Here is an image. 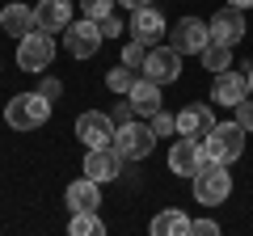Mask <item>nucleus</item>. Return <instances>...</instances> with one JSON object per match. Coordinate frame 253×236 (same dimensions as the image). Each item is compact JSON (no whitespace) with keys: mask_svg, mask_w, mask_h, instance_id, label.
Segmentation results:
<instances>
[{"mask_svg":"<svg viewBox=\"0 0 253 236\" xmlns=\"http://www.w3.org/2000/svg\"><path fill=\"white\" fill-rule=\"evenodd\" d=\"M51 118V97H42V93H17V97H9V106H4V122H9L13 131H38Z\"/></svg>","mask_w":253,"mask_h":236,"instance_id":"f257e3e1","label":"nucleus"},{"mask_svg":"<svg viewBox=\"0 0 253 236\" xmlns=\"http://www.w3.org/2000/svg\"><path fill=\"white\" fill-rule=\"evenodd\" d=\"M245 135H249V131H245L236 118H232V122H215L211 135L203 139V156H207V160H219V164L241 160V156H245Z\"/></svg>","mask_w":253,"mask_h":236,"instance_id":"f03ea898","label":"nucleus"},{"mask_svg":"<svg viewBox=\"0 0 253 236\" xmlns=\"http://www.w3.org/2000/svg\"><path fill=\"white\" fill-rule=\"evenodd\" d=\"M190 182H194V202H199V207H219V202L232 194V173L219 160H203V169L194 173Z\"/></svg>","mask_w":253,"mask_h":236,"instance_id":"7ed1b4c3","label":"nucleus"},{"mask_svg":"<svg viewBox=\"0 0 253 236\" xmlns=\"http://www.w3.org/2000/svg\"><path fill=\"white\" fill-rule=\"evenodd\" d=\"M114 148H118L123 160H148V156L156 152V131H152V122H139V118L123 122V127L114 131Z\"/></svg>","mask_w":253,"mask_h":236,"instance_id":"20e7f679","label":"nucleus"},{"mask_svg":"<svg viewBox=\"0 0 253 236\" xmlns=\"http://www.w3.org/2000/svg\"><path fill=\"white\" fill-rule=\"evenodd\" d=\"M55 59V38L46 30H30L26 38H17V68L30 76H42Z\"/></svg>","mask_w":253,"mask_h":236,"instance_id":"39448f33","label":"nucleus"},{"mask_svg":"<svg viewBox=\"0 0 253 236\" xmlns=\"http://www.w3.org/2000/svg\"><path fill=\"white\" fill-rule=\"evenodd\" d=\"M101 26L93 17H76L72 26L63 30V51L72 55V59H93V55L101 51Z\"/></svg>","mask_w":253,"mask_h":236,"instance_id":"423d86ee","label":"nucleus"},{"mask_svg":"<svg viewBox=\"0 0 253 236\" xmlns=\"http://www.w3.org/2000/svg\"><path fill=\"white\" fill-rule=\"evenodd\" d=\"M207 26H211V42H224V46H241L245 34H249L245 9H236V4H224V9H219Z\"/></svg>","mask_w":253,"mask_h":236,"instance_id":"0eeeda50","label":"nucleus"},{"mask_svg":"<svg viewBox=\"0 0 253 236\" xmlns=\"http://www.w3.org/2000/svg\"><path fill=\"white\" fill-rule=\"evenodd\" d=\"M114 131L118 122L110 114H101V110H84L81 118H76V139H81L84 148H106L114 144Z\"/></svg>","mask_w":253,"mask_h":236,"instance_id":"6e6552de","label":"nucleus"},{"mask_svg":"<svg viewBox=\"0 0 253 236\" xmlns=\"http://www.w3.org/2000/svg\"><path fill=\"white\" fill-rule=\"evenodd\" d=\"M211 42V26L203 17H181L169 30V46H177L181 55H203V46Z\"/></svg>","mask_w":253,"mask_h":236,"instance_id":"1a4fd4ad","label":"nucleus"},{"mask_svg":"<svg viewBox=\"0 0 253 236\" xmlns=\"http://www.w3.org/2000/svg\"><path fill=\"white\" fill-rule=\"evenodd\" d=\"M144 76L156 84H173L181 76V51L177 46H152L144 59Z\"/></svg>","mask_w":253,"mask_h":236,"instance_id":"9d476101","label":"nucleus"},{"mask_svg":"<svg viewBox=\"0 0 253 236\" xmlns=\"http://www.w3.org/2000/svg\"><path fill=\"white\" fill-rule=\"evenodd\" d=\"M249 97V68H241V72H215V80H211V101L215 106H241V101Z\"/></svg>","mask_w":253,"mask_h":236,"instance_id":"9b49d317","label":"nucleus"},{"mask_svg":"<svg viewBox=\"0 0 253 236\" xmlns=\"http://www.w3.org/2000/svg\"><path fill=\"white\" fill-rule=\"evenodd\" d=\"M203 139H190V135H181V139H173V148H169V173H177V177H194V173L203 169Z\"/></svg>","mask_w":253,"mask_h":236,"instance_id":"f8f14e48","label":"nucleus"},{"mask_svg":"<svg viewBox=\"0 0 253 236\" xmlns=\"http://www.w3.org/2000/svg\"><path fill=\"white\" fill-rule=\"evenodd\" d=\"M118 173H123V156H118L114 144L84 148V177H93V182H114Z\"/></svg>","mask_w":253,"mask_h":236,"instance_id":"ddd939ff","label":"nucleus"},{"mask_svg":"<svg viewBox=\"0 0 253 236\" xmlns=\"http://www.w3.org/2000/svg\"><path fill=\"white\" fill-rule=\"evenodd\" d=\"M165 34H169V26H165V13L156 9V4H144V9H131V38H139V42L156 46Z\"/></svg>","mask_w":253,"mask_h":236,"instance_id":"4468645a","label":"nucleus"},{"mask_svg":"<svg viewBox=\"0 0 253 236\" xmlns=\"http://www.w3.org/2000/svg\"><path fill=\"white\" fill-rule=\"evenodd\" d=\"M72 0H38L34 4V26L46 30V34H63L72 26Z\"/></svg>","mask_w":253,"mask_h":236,"instance_id":"2eb2a0df","label":"nucleus"},{"mask_svg":"<svg viewBox=\"0 0 253 236\" xmlns=\"http://www.w3.org/2000/svg\"><path fill=\"white\" fill-rule=\"evenodd\" d=\"M211 127H215V110L194 101V106L177 110V135H190V139H207Z\"/></svg>","mask_w":253,"mask_h":236,"instance_id":"dca6fc26","label":"nucleus"},{"mask_svg":"<svg viewBox=\"0 0 253 236\" xmlns=\"http://www.w3.org/2000/svg\"><path fill=\"white\" fill-rule=\"evenodd\" d=\"M63 202L72 211H97L101 207V182H93V177H76L68 190H63Z\"/></svg>","mask_w":253,"mask_h":236,"instance_id":"f3484780","label":"nucleus"},{"mask_svg":"<svg viewBox=\"0 0 253 236\" xmlns=\"http://www.w3.org/2000/svg\"><path fill=\"white\" fill-rule=\"evenodd\" d=\"M126 101L135 106V114H139V118H152L156 110L165 106V101H161V84H156V80H148V76H139V80L131 84V93H126Z\"/></svg>","mask_w":253,"mask_h":236,"instance_id":"a211bd4d","label":"nucleus"},{"mask_svg":"<svg viewBox=\"0 0 253 236\" xmlns=\"http://www.w3.org/2000/svg\"><path fill=\"white\" fill-rule=\"evenodd\" d=\"M0 30L9 38H26L30 30H38L34 26V9H30V4H4V9H0Z\"/></svg>","mask_w":253,"mask_h":236,"instance_id":"6ab92c4d","label":"nucleus"},{"mask_svg":"<svg viewBox=\"0 0 253 236\" xmlns=\"http://www.w3.org/2000/svg\"><path fill=\"white\" fill-rule=\"evenodd\" d=\"M148 232H152V236H186L190 232V219L181 215L177 207H165V211H156V215H152Z\"/></svg>","mask_w":253,"mask_h":236,"instance_id":"aec40b11","label":"nucleus"},{"mask_svg":"<svg viewBox=\"0 0 253 236\" xmlns=\"http://www.w3.org/2000/svg\"><path fill=\"white\" fill-rule=\"evenodd\" d=\"M199 64H203V72H228V68H232V46L207 42V46H203V55H199Z\"/></svg>","mask_w":253,"mask_h":236,"instance_id":"412c9836","label":"nucleus"},{"mask_svg":"<svg viewBox=\"0 0 253 236\" xmlns=\"http://www.w3.org/2000/svg\"><path fill=\"white\" fill-rule=\"evenodd\" d=\"M68 232H72V236H101V232H106V224H101L97 211H72Z\"/></svg>","mask_w":253,"mask_h":236,"instance_id":"4be33fe9","label":"nucleus"},{"mask_svg":"<svg viewBox=\"0 0 253 236\" xmlns=\"http://www.w3.org/2000/svg\"><path fill=\"white\" fill-rule=\"evenodd\" d=\"M135 80H139V72H135V68H126V64H118V68H110V72H106V89L110 93H123V97L131 93V84H135Z\"/></svg>","mask_w":253,"mask_h":236,"instance_id":"5701e85b","label":"nucleus"},{"mask_svg":"<svg viewBox=\"0 0 253 236\" xmlns=\"http://www.w3.org/2000/svg\"><path fill=\"white\" fill-rule=\"evenodd\" d=\"M148 51H152L148 42H139V38H131V42L123 46V64H126V68H135V72H144V59H148Z\"/></svg>","mask_w":253,"mask_h":236,"instance_id":"b1692460","label":"nucleus"},{"mask_svg":"<svg viewBox=\"0 0 253 236\" xmlns=\"http://www.w3.org/2000/svg\"><path fill=\"white\" fill-rule=\"evenodd\" d=\"M148 122H152L156 139H169V135H177V118H173V114H165V110H156V114L148 118Z\"/></svg>","mask_w":253,"mask_h":236,"instance_id":"393cba45","label":"nucleus"},{"mask_svg":"<svg viewBox=\"0 0 253 236\" xmlns=\"http://www.w3.org/2000/svg\"><path fill=\"white\" fill-rule=\"evenodd\" d=\"M114 4H118V0H81V13H84V17H93V21H101V17H110Z\"/></svg>","mask_w":253,"mask_h":236,"instance_id":"a878e982","label":"nucleus"},{"mask_svg":"<svg viewBox=\"0 0 253 236\" xmlns=\"http://www.w3.org/2000/svg\"><path fill=\"white\" fill-rule=\"evenodd\" d=\"M232 114H236V122H241L245 131H253V97H245L241 106H232Z\"/></svg>","mask_w":253,"mask_h":236,"instance_id":"bb28decb","label":"nucleus"},{"mask_svg":"<svg viewBox=\"0 0 253 236\" xmlns=\"http://www.w3.org/2000/svg\"><path fill=\"white\" fill-rule=\"evenodd\" d=\"M110 118L123 127V122H131V118H139V114H135V106H131V101H123V106H110Z\"/></svg>","mask_w":253,"mask_h":236,"instance_id":"cd10ccee","label":"nucleus"},{"mask_svg":"<svg viewBox=\"0 0 253 236\" xmlns=\"http://www.w3.org/2000/svg\"><path fill=\"white\" fill-rule=\"evenodd\" d=\"M219 224L215 219H190V236H215Z\"/></svg>","mask_w":253,"mask_h":236,"instance_id":"c85d7f7f","label":"nucleus"},{"mask_svg":"<svg viewBox=\"0 0 253 236\" xmlns=\"http://www.w3.org/2000/svg\"><path fill=\"white\" fill-rule=\"evenodd\" d=\"M97 26H101V38H118V34H123V21H118L114 13H110V17H101Z\"/></svg>","mask_w":253,"mask_h":236,"instance_id":"c756f323","label":"nucleus"},{"mask_svg":"<svg viewBox=\"0 0 253 236\" xmlns=\"http://www.w3.org/2000/svg\"><path fill=\"white\" fill-rule=\"evenodd\" d=\"M38 93H42V97H51V101H55V97H59V93H63V84L55 80V76H42V84H38Z\"/></svg>","mask_w":253,"mask_h":236,"instance_id":"7c9ffc66","label":"nucleus"},{"mask_svg":"<svg viewBox=\"0 0 253 236\" xmlns=\"http://www.w3.org/2000/svg\"><path fill=\"white\" fill-rule=\"evenodd\" d=\"M123 9H144V4H152V0H118Z\"/></svg>","mask_w":253,"mask_h":236,"instance_id":"2f4dec72","label":"nucleus"},{"mask_svg":"<svg viewBox=\"0 0 253 236\" xmlns=\"http://www.w3.org/2000/svg\"><path fill=\"white\" fill-rule=\"evenodd\" d=\"M228 4H236V9H253V0H228Z\"/></svg>","mask_w":253,"mask_h":236,"instance_id":"473e14b6","label":"nucleus"},{"mask_svg":"<svg viewBox=\"0 0 253 236\" xmlns=\"http://www.w3.org/2000/svg\"><path fill=\"white\" fill-rule=\"evenodd\" d=\"M249 93H253V68H249Z\"/></svg>","mask_w":253,"mask_h":236,"instance_id":"72a5a7b5","label":"nucleus"}]
</instances>
